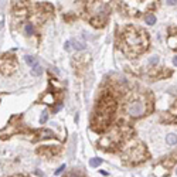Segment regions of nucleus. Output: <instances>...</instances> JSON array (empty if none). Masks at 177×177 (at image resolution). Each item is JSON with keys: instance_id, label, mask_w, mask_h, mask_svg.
<instances>
[{"instance_id": "f257e3e1", "label": "nucleus", "mask_w": 177, "mask_h": 177, "mask_svg": "<svg viewBox=\"0 0 177 177\" xmlns=\"http://www.w3.org/2000/svg\"><path fill=\"white\" fill-rule=\"evenodd\" d=\"M149 40L144 31L128 27L121 35V50L128 57H137L147 48Z\"/></svg>"}, {"instance_id": "f03ea898", "label": "nucleus", "mask_w": 177, "mask_h": 177, "mask_svg": "<svg viewBox=\"0 0 177 177\" xmlns=\"http://www.w3.org/2000/svg\"><path fill=\"white\" fill-rule=\"evenodd\" d=\"M116 109V102L111 95H105L102 99L98 102L96 109L92 118V128L96 132H102L103 129H106V126L109 125L112 116Z\"/></svg>"}, {"instance_id": "7ed1b4c3", "label": "nucleus", "mask_w": 177, "mask_h": 177, "mask_svg": "<svg viewBox=\"0 0 177 177\" xmlns=\"http://www.w3.org/2000/svg\"><path fill=\"white\" fill-rule=\"evenodd\" d=\"M85 9H87V19L92 26L102 27L105 24L109 13L108 0H88Z\"/></svg>"}, {"instance_id": "20e7f679", "label": "nucleus", "mask_w": 177, "mask_h": 177, "mask_svg": "<svg viewBox=\"0 0 177 177\" xmlns=\"http://www.w3.org/2000/svg\"><path fill=\"white\" fill-rule=\"evenodd\" d=\"M147 109H149L147 101L144 99V96H142V95H133L132 98H129L125 103V112L132 118L143 116L147 112Z\"/></svg>"}, {"instance_id": "39448f33", "label": "nucleus", "mask_w": 177, "mask_h": 177, "mask_svg": "<svg viewBox=\"0 0 177 177\" xmlns=\"http://www.w3.org/2000/svg\"><path fill=\"white\" fill-rule=\"evenodd\" d=\"M122 157L129 165H137V163H140V162L144 160V157H146V149H144V146L142 143L133 142L132 144H129L123 150Z\"/></svg>"}, {"instance_id": "423d86ee", "label": "nucleus", "mask_w": 177, "mask_h": 177, "mask_svg": "<svg viewBox=\"0 0 177 177\" xmlns=\"http://www.w3.org/2000/svg\"><path fill=\"white\" fill-rule=\"evenodd\" d=\"M125 139V128L123 126H115L106 136H103L99 140L101 147H116Z\"/></svg>"}, {"instance_id": "0eeeda50", "label": "nucleus", "mask_w": 177, "mask_h": 177, "mask_svg": "<svg viewBox=\"0 0 177 177\" xmlns=\"http://www.w3.org/2000/svg\"><path fill=\"white\" fill-rule=\"evenodd\" d=\"M122 7L130 14L142 13L153 6V0H119Z\"/></svg>"}, {"instance_id": "6e6552de", "label": "nucleus", "mask_w": 177, "mask_h": 177, "mask_svg": "<svg viewBox=\"0 0 177 177\" xmlns=\"http://www.w3.org/2000/svg\"><path fill=\"white\" fill-rule=\"evenodd\" d=\"M16 69V61L10 56H0V72L9 75Z\"/></svg>"}, {"instance_id": "1a4fd4ad", "label": "nucleus", "mask_w": 177, "mask_h": 177, "mask_svg": "<svg viewBox=\"0 0 177 177\" xmlns=\"http://www.w3.org/2000/svg\"><path fill=\"white\" fill-rule=\"evenodd\" d=\"M38 153L45 157H51V156L60 153V147L58 146H41V149H38Z\"/></svg>"}, {"instance_id": "9d476101", "label": "nucleus", "mask_w": 177, "mask_h": 177, "mask_svg": "<svg viewBox=\"0 0 177 177\" xmlns=\"http://www.w3.org/2000/svg\"><path fill=\"white\" fill-rule=\"evenodd\" d=\"M41 101L44 102V103H54V101H56V98H54V95L51 94V92H47L44 96L41 98Z\"/></svg>"}, {"instance_id": "9b49d317", "label": "nucleus", "mask_w": 177, "mask_h": 177, "mask_svg": "<svg viewBox=\"0 0 177 177\" xmlns=\"http://www.w3.org/2000/svg\"><path fill=\"white\" fill-rule=\"evenodd\" d=\"M38 135H40V137H41V139H48V137H54V133L51 132V130H48V129H43V130L38 133Z\"/></svg>"}, {"instance_id": "f8f14e48", "label": "nucleus", "mask_w": 177, "mask_h": 177, "mask_svg": "<svg viewBox=\"0 0 177 177\" xmlns=\"http://www.w3.org/2000/svg\"><path fill=\"white\" fill-rule=\"evenodd\" d=\"M167 41H169V45L171 48H177V34H171Z\"/></svg>"}, {"instance_id": "ddd939ff", "label": "nucleus", "mask_w": 177, "mask_h": 177, "mask_svg": "<svg viewBox=\"0 0 177 177\" xmlns=\"http://www.w3.org/2000/svg\"><path fill=\"white\" fill-rule=\"evenodd\" d=\"M43 74V67L41 65H37L33 67V69H31V75H34V77H38V75H41Z\"/></svg>"}, {"instance_id": "4468645a", "label": "nucleus", "mask_w": 177, "mask_h": 177, "mask_svg": "<svg viewBox=\"0 0 177 177\" xmlns=\"http://www.w3.org/2000/svg\"><path fill=\"white\" fill-rule=\"evenodd\" d=\"M166 142L169 144H177V136L174 135V133L167 135V136H166Z\"/></svg>"}, {"instance_id": "2eb2a0df", "label": "nucleus", "mask_w": 177, "mask_h": 177, "mask_svg": "<svg viewBox=\"0 0 177 177\" xmlns=\"http://www.w3.org/2000/svg\"><path fill=\"white\" fill-rule=\"evenodd\" d=\"M144 22L147 23L149 26H153V24L156 23L155 14H146V16H144Z\"/></svg>"}, {"instance_id": "dca6fc26", "label": "nucleus", "mask_w": 177, "mask_h": 177, "mask_svg": "<svg viewBox=\"0 0 177 177\" xmlns=\"http://www.w3.org/2000/svg\"><path fill=\"white\" fill-rule=\"evenodd\" d=\"M24 31H26V34H27V35H31V34H34V26L31 24V23H27V24L24 26Z\"/></svg>"}, {"instance_id": "f3484780", "label": "nucleus", "mask_w": 177, "mask_h": 177, "mask_svg": "<svg viewBox=\"0 0 177 177\" xmlns=\"http://www.w3.org/2000/svg\"><path fill=\"white\" fill-rule=\"evenodd\" d=\"M89 165L91 167H98L102 165V159H98V157H94V159H91L89 160Z\"/></svg>"}, {"instance_id": "a211bd4d", "label": "nucleus", "mask_w": 177, "mask_h": 177, "mask_svg": "<svg viewBox=\"0 0 177 177\" xmlns=\"http://www.w3.org/2000/svg\"><path fill=\"white\" fill-rule=\"evenodd\" d=\"M26 62H27L28 65L31 67V68L37 65V60H35L34 57H30V56H27V57H26Z\"/></svg>"}, {"instance_id": "6ab92c4d", "label": "nucleus", "mask_w": 177, "mask_h": 177, "mask_svg": "<svg viewBox=\"0 0 177 177\" xmlns=\"http://www.w3.org/2000/svg\"><path fill=\"white\" fill-rule=\"evenodd\" d=\"M72 43H74V48L78 50V51H81V50H84V48H85V44H84V43H81V41H78V40H74Z\"/></svg>"}, {"instance_id": "aec40b11", "label": "nucleus", "mask_w": 177, "mask_h": 177, "mask_svg": "<svg viewBox=\"0 0 177 177\" xmlns=\"http://www.w3.org/2000/svg\"><path fill=\"white\" fill-rule=\"evenodd\" d=\"M47 119H48V112L44 111L43 112V115H41V118H40V123H45Z\"/></svg>"}, {"instance_id": "412c9836", "label": "nucleus", "mask_w": 177, "mask_h": 177, "mask_svg": "<svg viewBox=\"0 0 177 177\" xmlns=\"http://www.w3.org/2000/svg\"><path fill=\"white\" fill-rule=\"evenodd\" d=\"M64 177H84V176H82V174H79L78 171H71V173L65 174Z\"/></svg>"}, {"instance_id": "4be33fe9", "label": "nucleus", "mask_w": 177, "mask_h": 177, "mask_svg": "<svg viewBox=\"0 0 177 177\" xmlns=\"http://www.w3.org/2000/svg\"><path fill=\"white\" fill-rule=\"evenodd\" d=\"M157 61H159V57H152V58H150V60H149V62H150V64H152V65H153V64H157Z\"/></svg>"}, {"instance_id": "5701e85b", "label": "nucleus", "mask_w": 177, "mask_h": 177, "mask_svg": "<svg viewBox=\"0 0 177 177\" xmlns=\"http://www.w3.org/2000/svg\"><path fill=\"white\" fill-rule=\"evenodd\" d=\"M64 170H65V165H62V166L58 167V170H56V174H61Z\"/></svg>"}, {"instance_id": "b1692460", "label": "nucleus", "mask_w": 177, "mask_h": 177, "mask_svg": "<svg viewBox=\"0 0 177 177\" xmlns=\"http://www.w3.org/2000/svg\"><path fill=\"white\" fill-rule=\"evenodd\" d=\"M64 48H65L67 51H69L71 50V41H67L65 44H64Z\"/></svg>"}, {"instance_id": "393cba45", "label": "nucleus", "mask_w": 177, "mask_h": 177, "mask_svg": "<svg viewBox=\"0 0 177 177\" xmlns=\"http://www.w3.org/2000/svg\"><path fill=\"white\" fill-rule=\"evenodd\" d=\"M166 3L169 6H174V4H177V0H166Z\"/></svg>"}, {"instance_id": "a878e982", "label": "nucleus", "mask_w": 177, "mask_h": 177, "mask_svg": "<svg viewBox=\"0 0 177 177\" xmlns=\"http://www.w3.org/2000/svg\"><path fill=\"white\" fill-rule=\"evenodd\" d=\"M60 109H61V103H60L58 106H56V108L53 109V112H58V111H60Z\"/></svg>"}, {"instance_id": "bb28decb", "label": "nucleus", "mask_w": 177, "mask_h": 177, "mask_svg": "<svg viewBox=\"0 0 177 177\" xmlns=\"http://www.w3.org/2000/svg\"><path fill=\"white\" fill-rule=\"evenodd\" d=\"M173 64H174V65H177V56L173 58Z\"/></svg>"}, {"instance_id": "cd10ccee", "label": "nucleus", "mask_w": 177, "mask_h": 177, "mask_svg": "<svg viewBox=\"0 0 177 177\" xmlns=\"http://www.w3.org/2000/svg\"><path fill=\"white\" fill-rule=\"evenodd\" d=\"M23 1H24V0H14V3H19V4H22Z\"/></svg>"}, {"instance_id": "c85d7f7f", "label": "nucleus", "mask_w": 177, "mask_h": 177, "mask_svg": "<svg viewBox=\"0 0 177 177\" xmlns=\"http://www.w3.org/2000/svg\"><path fill=\"white\" fill-rule=\"evenodd\" d=\"M174 115H176V116H177V105H176V113H174Z\"/></svg>"}, {"instance_id": "c756f323", "label": "nucleus", "mask_w": 177, "mask_h": 177, "mask_svg": "<svg viewBox=\"0 0 177 177\" xmlns=\"http://www.w3.org/2000/svg\"><path fill=\"white\" fill-rule=\"evenodd\" d=\"M11 177H23V176H11Z\"/></svg>"}, {"instance_id": "7c9ffc66", "label": "nucleus", "mask_w": 177, "mask_h": 177, "mask_svg": "<svg viewBox=\"0 0 177 177\" xmlns=\"http://www.w3.org/2000/svg\"><path fill=\"white\" fill-rule=\"evenodd\" d=\"M176 174H177V169H176Z\"/></svg>"}]
</instances>
